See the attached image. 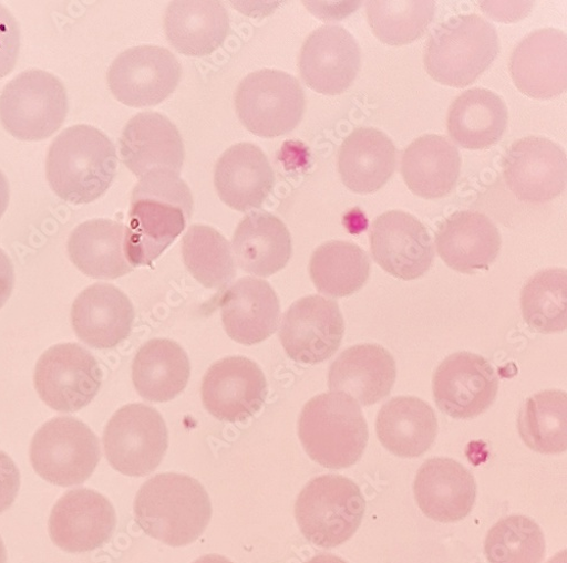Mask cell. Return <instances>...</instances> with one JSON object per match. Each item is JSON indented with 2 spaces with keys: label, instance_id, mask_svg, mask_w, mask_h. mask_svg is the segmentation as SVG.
Instances as JSON below:
<instances>
[{
  "label": "cell",
  "instance_id": "cell-1",
  "mask_svg": "<svg viewBox=\"0 0 567 563\" xmlns=\"http://www.w3.org/2000/svg\"><path fill=\"white\" fill-rule=\"evenodd\" d=\"M193 210L192 191L178 174L157 169L141 177L125 226L128 263L133 268L152 265L179 237Z\"/></svg>",
  "mask_w": 567,
  "mask_h": 563
},
{
  "label": "cell",
  "instance_id": "cell-2",
  "mask_svg": "<svg viewBox=\"0 0 567 563\" xmlns=\"http://www.w3.org/2000/svg\"><path fill=\"white\" fill-rule=\"evenodd\" d=\"M117 166L116 148L106 134L90 125H74L55 138L45 170L56 196L80 206L109 191Z\"/></svg>",
  "mask_w": 567,
  "mask_h": 563
},
{
  "label": "cell",
  "instance_id": "cell-3",
  "mask_svg": "<svg viewBox=\"0 0 567 563\" xmlns=\"http://www.w3.org/2000/svg\"><path fill=\"white\" fill-rule=\"evenodd\" d=\"M133 508L142 531L174 548L196 542L213 514L209 494L200 482L175 473L148 480L140 488Z\"/></svg>",
  "mask_w": 567,
  "mask_h": 563
},
{
  "label": "cell",
  "instance_id": "cell-4",
  "mask_svg": "<svg viewBox=\"0 0 567 563\" xmlns=\"http://www.w3.org/2000/svg\"><path fill=\"white\" fill-rule=\"evenodd\" d=\"M298 432L309 457L329 469L357 463L369 440L360 406L340 393L322 394L309 400L301 411Z\"/></svg>",
  "mask_w": 567,
  "mask_h": 563
},
{
  "label": "cell",
  "instance_id": "cell-5",
  "mask_svg": "<svg viewBox=\"0 0 567 563\" xmlns=\"http://www.w3.org/2000/svg\"><path fill=\"white\" fill-rule=\"evenodd\" d=\"M498 53V34L491 22L477 14L456 15L433 31L424 67L439 83L464 87L476 82Z\"/></svg>",
  "mask_w": 567,
  "mask_h": 563
},
{
  "label": "cell",
  "instance_id": "cell-6",
  "mask_svg": "<svg viewBox=\"0 0 567 563\" xmlns=\"http://www.w3.org/2000/svg\"><path fill=\"white\" fill-rule=\"evenodd\" d=\"M364 511L360 488L342 476L312 479L296 502V519L302 534L323 549L349 541L359 530Z\"/></svg>",
  "mask_w": 567,
  "mask_h": 563
},
{
  "label": "cell",
  "instance_id": "cell-7",
  "mask_svg": "<svg viewBox=\"0 0 567 563\" xmlns=\"http://www.w3.org/2000/svg\"><path fill=\"white\" fill-rule=\"evenodd\" d=\"M101 458L97 436L73 417L47 421L34 435L30 448L35 473L45 482L63 488L83 484Z\"/></svg>",
  "mask_w": 567,
  "mask_h": 563
},
{
  "label": "cell",
  "instance_id": "cell-8",
  "mask_svg": "<svg viewBox=\"0 0 567 563\" xmlns=\"http://www.w3.org/2000/svg\"><path fill=\"white\" fill-rule=\"evenodd\" d=\"M68 113L64 84L55 75L41 70L21 73L0 96V122L21 140L51 137L62 127Z\"/></svg>",
  "mask_w": 567,
  "mask_h": 563
},
{
  "label": "cell",
  "instance_id": "cell-9",
  "mask_svg": "<svg viewBox=\"0 0 567 563\" xmlns=\"http://www.w3.org/2000/svg\"><path fill=\"white\" fill-rule=\"evenodd\" d=\"M236 113L255 135L278 137L300 124L306 96L300 82L286 72L261 70L249 74L235 92Z\"/></svg>",
  "mask_w": 567,
  "mask_h": 563
},
{
  "label": "cell",
  "instance_id": "cell-10",
  "mask_svg": "<svg viewBox=\"0 0 567 563\" xmlns=\"http://www.w3.org/2000/svg\"><path fill=\"white\" fill-rule=\"evenodd\" d=\"M105 455L118 473L141 478L154 473L168 448L163 416L145 404L118 409L104 432Z\"/></svg>",
  "mask_w": 567,
  "mask_h": 563
},
{
  "label": "cell",
  "instance_id": "cell-11",
  "mask_svg": "<svg viewBox=\"0 0 567 563\" xmlns=\"http://www.w3.org/2000/svg\"><path fill=\"white\" fill-rule=\"evenodd\" d=\"M41 400L61 413H75L99 395L103 373L96 358L79 344H60L45 351L34 371Z\"/></svg>",
  "mask_w": 567,
  "mask_h": 563
},
{
  "label": "cell",
  "instance_id": "cell-12",
  "mask_svg": "<svg viewBox=\"0 0 567 563\" xmlns=\"http://www.w3.org/2000/svg\"><path fill=\"white\" fill-rule=\"evenodd\" d=\"M182 67L163 46L138 45L122 53L111 65L109 86L114 97L128 107H153L177 87Z\"/></svg>",
  "mask_w": 567,
  "mask_h": 563
},
{
  "label": "cell",
  "instance_id": "cell-13",
  "mask_svg": "<svg viewBox=\"0 0 567 563\" xmlns=\"http://www.w3.org/2000/svg\"><path fill=\"white\" fill-rule=\"evenodd\" d=\"M344 333L346 322L339 304L310 295L297 301L284 314L278 337L295 362L316 365L338 352Z\"/></svg>",
  "mask_w": 567,
  "mask_h": 563
},
{
  "label": "cell",
  "instance_id": "cell-14",
  "mask_svg": "<svg viewBox=\"0 0 567 563\" xmlns=\"http://www.w3.org/2000/svg\"><path fill=\"white\" fill-rule=\"evenodd\" d=\"M503 176L509 191L519 201L533 205L549 202L565 190L566 154L545 137L517 139L503 159Z\"/></svg>",
  "mask_w": 567,
  "mask_h": 563
},
{
  "label": "cell",
  "instance_id": "cell-15",
  "mask_svg": "<svg viewBox=\"0 0 567 563\" xmlns=\"http://www.w3.org/2000/svg\"><path fill=\"white\" fill-rule=\"evenodd\" d=\"M370 249L378 265L405 281L427 273L435 259L429 229L414 216L400 210L375 218L371 226Z\"/></svg>",
  "mask_w": 567,
  "mask_h": 563
},
{
  "label": "cell",
  "instance_id": "cell-16",
  "mask_svg": "<svg viewBox=\"0 0 567 563\" xmlns=\"http://www.w3.org/2000/svg\"><path fill=\"white\" fill-rule=\"evenodd\" d=\"M498 377L483 356L461 352L436 369L433 393L439 408L456 419H471L488 410L498 394Z\"/></svg>",
  "mask_w": 567,
  "mask_h": 563
},
{
  "label": "cell",
  "instance_id": "cell-17",
  "mask_svg": "<svg viewBox=\"0 0 567 563\" xmlns=\"http://www.w3.org/2000/svg\"><path fill=\"white\" fill-rule=\"evenodd\" d=\"M299 69L311 90L327 96L342 95L360 72V45L340 25L321 27L305 41Z\"/></svg>",
  "mask_w": 567,
  "mask_h": 563
},
{
  "label": "cell",
  "instance_id": "cell-18",
  "mask_svg": "<svg viewBox=\"0 0 567 563\" xmlns=\"http://www.w3.org/2000/svg\"><path fill=\"white\" fill-rule=\"evenodd\" d=\"M116 523V511L106 497L90 489H75L53 508L50 535L61 550L84 553L105 545Z\"/></svg>",
  "mask_w": 567,
  "mask_h": 563
},
{
  "label": "cell",
  "instance_id": "cell-19",
  "mask_svg": "<svg viewBox=\"0 0 567 563\" xmlns=\"http://www.w3.org/2000/svg\"><path fill=\"white\" fill-rule=\"evenodd\" d=\"M268 393L261 368L243 356L226 357L206 373L202 394L206 409L225 421H243L257 414Z\"/></svg>",
  "mask_w": 567,
  "mask_h": 563
},
{
  "label": "cell",
  "instance_id": "cell-20",
  "mask_svg": "<svg viewBox=\"0 0 567 563\" xmlns=\"http://www.w3.org/2000/svg\"><path fill=\"white\" fill-rule=\"evenodd\" d=\"M509 72L515 86L534 100H551L567 87V38L557 29L535 31L514 50Z\"/></svg>",
  "mask_w": 567,
  "mask_h": 563
},
{
  "label": "cell",
  "instance_id": "cell-21",
  "mask_svg": "<svg viewBox=\"0 0 567 563\" xmlns=\"http://www.w3.org/2000/svg\"><path fill=\"white\" fill-rule=\"evenodd\" d=\"M414 496L421 511L440 523L462 521L474 508L477 484L474 476L450 458H434L419 469Z\"/></svg>",
  "mask_w": 567,
  "mask_h": 563
},
{
  "label": "cell",
  "instance_id": "cell-22",
  "mask_svg": "<svg viewBox=\"0 0 567 563\" xmlns=\"http://www.w3.org/2000/svg\"><path fill=\"white\" fill-rule=\"evenodd\" d=\"M124 165L137 177L164 169L181 173L184 145L176 126L158 113H141L124 127L120 139Z\"/></svg>",
  "mask_w": 567,
  "mask_h": 563
},
{
  "label": "cell",
  "instance_id": "cell-23",
  "mask_svg": "<svg viewBox=\"0 0 567 563\" xmlns=\"http://www.w3.org/2000/svg\"><path fill=\"white\" fill-rule=\"evenodd\" d=\"M134 317L130 299L110 284H96L84 290L71 311L75 335L96 350L114 348L126 341Z\"/></svg>",
  "mask_w": 567,
  "mask_h": 563
},
{
  "label": "cell",
  "instance_id": "cell-24",
  "mask_svg": "<svg viewBox=\"0 0 567 563\" xmlns=\"http://www.w3.org/2000/svg\"><path fill=\"white\" fill-rule=\"evenodd\" d=\"M219 306L226 334L252 346L268 340L278 327L280 306L267 281L246 277L223 294Z\"/></svg>",
  "mask_w": 567,
  "mask_h": 563
},
{
  "label": "cell",
  "instance_id": "cell-25",
  "mask_svg": "<svg viewBox=\"0 0 567 563\" xmlns=\"http://www.w3.org/2000/svg\"><path fill=\"white\" fill-rule=\"evenodd\" d=\"M395 382V359L380 345H358L344 351L328 373L330 392L348 395L362 406L389 397Z\"/></svg>",
  "mask_w": 567,
  "mask_h": 563
},
{
  "label": "cell",
  "instance_id": "cell-26",
  "mask_svg": "<svg viewBox=\"0 0 567 563\" xmlns=\"http://www.w3.org/2000/svg\"><path fill=\"white\" fill-rule=\"evenodd\" d=\"M437 252L453 270L472 274L488 270L501 252L502 238L496 225L478 211H457L436 234Z\"/></svg>",
  "mask_w": 567,
  "mask_h": 563
},
{
  "label": "cell",
  "instance_id": "cell-27",
  "mask_svg": "<svg viewBox=\"0 0 567 563\" xmlns=\"http://www.w3.org/2000/svg\"><path fill=\"white\" fill-rule=\"evenodd\" d=\"M274 185L275 174L268 158L252 144L233 146L216 164V191L234 210L247 212L261 208Z\"/></svg>",
  "mask_w": 567,
  "mask_h": 563
},
{
  "label": "cell",
  "instance_id": "cell-28",
  "mask_svg": "<svg viewBox=\"0 0 567 563\" xmlns=\"http://www.w3.org/2000/svg\"><path fill=\"white\" fill-rule=\"evenodd\" d=\"M457 148L443 135L417 137L402 156V176L409 190L423 199L449 196L461 171Z\"/></svg>",
  "mask_w": 567,
  "mask_h": 563
},
{
  "label": "cell",
  "instance_id": "cell-29",
  "mask_svg": "<svg viewBox=\"0 0 567 563\" xmlns=\"http://www.w3.org/2000/svg\"><path fill=\"white\" fill-rule=\"evenodd\" d=\"M396 168V148L382 131L360 127L344 140L339 171L348 189L357 195L380 191Z\"/></svg>",
  "mask_w": 567,
  "mask_h": 563
},
{
  "label": "cell",
  "instance_id": "cell-30",
  "mask_svg": "<svg viewBox=\"0 0 567 563\" xmlns=\"http://www.w3.org/2000/svg\"><path fill=\"white\" fill-rule=\"evenodd\" d=\"M231 248L239 267L258 277H270L286 268L293 251L286 223L265 211L244 218L234 232Z\"/></svg>",
  "mask_w": 567,
  "mask_h": 563
},
{
  "label": "cell",
  "instance_id": "cell-31",
  "mask_svg": "<svg viewBox=\"0 0 567 563\" xmlns=\"http://www.w3.org/2000/svg\"><path fill=\"white\" fill-rule=\"evenodd\" d=\"M439 421L431 405L416 397H395L388 402L375 419V434L393 455L416 458L435 444Z\"/></svg>",
  "mask_w": 567,
  "mask_h": 563
},
{
  "label": "cell",
  "instance_id": "cell-32",
  "mask_svg": "<svg viewBox=\"0 0 567 563\" xmlns=\"http://www.w3.org/2000/svg\"><path fill=\"white\" fill-rule=\"evenodd\" d=\"M508 122V111L495 92L466 90L451 105L449 134L455 145L467 150H485L499 143Z\"/></svg>",
  "mask_w": 567,
  "mask_h": 563
},
{
  "label": "cell",
  "instance_id": "cell-33",
  "mask_svg": "<svg viewBox=\"0 0 567 563\" xmlns=\"http://www.w3.org/2000/svg\"><path fill=\"white\" fill-rule=\"evenodd\" d=\"M165 31L177 53L204 58L224 43L229 17L220 2H174L165 14Z\"/></svg>",
  "mask_w": 567,
  "mask_h": 563
},
{
  "label": "cell",
  "instance_id": "cell-34",
  "mask_svg": "<svg viewBox=\"0 0 567 563\" xmlns=\"http://www.w3.org/2000/svg\"><path fill=\"white\" fill-rule=\"evenodd\" d=\"M125 226L110 219L79 225L70 234L68 252L73 264L94 279H117L133 271L124 252Z\"/></svg>",
  "mask_w": 567,
  "mask_h": 563
},
{
  "label": "cell",
  "instance_id": "cell-35",
  "mask_svg": "<svg viewBox=\"0 0 567 563\" xmlns=\"http://www.w3.org/2000/svg\"><path fill=\"white\" fill-rule=\"evenodd\" d=\"M192 364L177 343L154 340L142 346L132 365V380L137 394L153 403L176 398L190 379Z\"/></svg>",
  "mask_w": 567,
  "mask_h": 563
},
{
  "label": "cell",
  "instance_id": "cell-36",
  "mask_svg": "<svg viewBox=\"0 0 567 563\" xmlns=\"http://www.w3.org/2000/svg\"><path fill=\"white\" fill-rule=\"evenodd\" d=\"M309 269L318 292L330 298H347L367 284L370 261L357 244L330 241L313 252Z\"/></svg>",
  "mask_w": 567,
  "mask_h": 563
},
{
  "label": "cell",
  "instance_id": "cell-37",
  "mask_svg": "<svg viewBox=\"0 0 567 563\" xmlns=\"http://www.w3.org/2000/svg\"><path fill=\"white\" fill-rule=\"evenodd\" d=\"M519 437L534 451L559 455L567 449V395L560 390L542 392L519 409Z\"/></svg>",
  "mask_w": 567,
  "mask_h": 563
},
{
  "label": "cell",
  "instance_id": "cell-38",
  "mask_svg": "<svg viewBox=\"0 0 567 563\" xmlns=\"http://www.w3.org/2000/svg\"><path fill=\"white\" fill-rule=\"evenodd\" d=\"M182 254L188 272L206 289L224 290L236 274L229 243L213 227L193 225L188 228Z\"/></svg>",
  "mask_w": 567,
  "mask_h": 563
},
{
  "label": "cell",
  "instance_id": "cell-39",
  "mask_svg": "<svg viewBox=\"0 0 567 563\" xmlns=\"http://www.w3.org/2000/svg\"><path fill=\"white\" fill-rule=\"evenodd\" d=\"M567 272L547 269L533 275L522 293V310L532 331L556 334L567 326Z\"/></svg>",
  "mask_w": 567,
  "mask_h": 563
},
{
  "label": "cell",
  "instance_id": "cell-40",
  "mask_svg": "<svg viewBox=\"0 0 567 563\" xmlns=\"http://www.w3.org/2000/svg\"><path fill=\"white\" fill-rule=\"evenodd\" d=\"M368 22L374 35L390 45H403L420 39L432 24L434 2H368Z\"/></svg>",
  "mask_w": 567,
  "mask_h": 563
},
{
  "label": "cell",
  "instance_id": "cell-41",
  "mask_svg": "<svg viewBox=\"0 0 567 563\" xmlns=\"http://www.w3.org/2000/svg\"><path fill=\"white\" fill-rule=\"evenodd\" d=\"M545 553L544 533L526 515L503 519L492 528L485 541L489 563H542Z\"/></svg>",
  "mask_w": 567,
  "mask_h": 563
},
{
  "label": "cell",
  "instance_id": "cell-42",
  "mask_svg": "<svg viewBox=\"0 0 567 563\" xmlns=\"http://www.w3.org/2000/svg\"><path fill=\"white\" fill-rule=\"evenodd\" d=\"M20 54V29L12 13L0 4V79L8 76Z\"/></svg>",
  "mask_w": 567,
  "mask_h": 563
},
{
  "label": "cell",
  "instance_id": "cell-43",
  "mask_svg": "<svg viewBox=\"0 0 567 563\" xmlns=\"http://www.w3.org/2000/svg\"><path fill=\"white\" fill-rule=\"evenodd\" d=\"M21 487L18 466L4 451H0V513L14 503Z\"/></svg>",
  "mask_w": 567,
  "mask_h": 563
},
{
  "label": "cell",
  "instance_id": "cell-44",
  "mask_svg": "<svg viewBox=\"0 0 567 563\" xmlns=\"http://www.w3.org/2000/svg\"><path fill=\"white\" fill-rule=\"evenodd\" d=\"M16 283V273L12 260L0 249V309L10 300Z\"/></svg>",
  "mask_w": 567,
  "mask_h": 563
},
{
  "label": "cell",
  "instance_id": "cell-45",
  "mask_svg": "<svg viewBox=\"0 0 567 563\" xmlns=\"http://www.w3.org/2000/svg\"><path fill=\"white\" fill-rule=\"evenodd\" d=\"M10 204V184L3 171H0V218L8 210Z\"/></svg>",
  "mask_w": 567,
  "mask_h": 563
},
{
  "label": "cell",
  "instance_id": "cell-46",
  "mask_svg": "<svg viewBox=\"0 0 567 563\" xmlns=\"http://www.w3.org/2000/svg\"><path fill=\"white\" fill-rule=\"evenodd\" d=\"M306 563H348L343 559L333 554H319Z\"/></svg>",
  "mask_w": 567,
  "mask_h": 563
},
{
  "label": "cell",
  "instance_id": "cell-47",
  "mask_svg": "<svg viewBox=\"0 0 567 563\" xmlns=\"http://www.w3.org/2000/svg\"><path fill=\"white\" fill-rule=\"evenodd\" d=\"M194 563H233V562L225 556H221L218 554H209V555L202 556L200 559L196 560Z\"/></svg>",
  "mask_w": 567,
  "mask_h": 563
},
{
  "label": "cell",
  "instance_id": "cell-48",
  "mask_svg": "<svg viewBox=\"0 0 567 563\" xmlns=\"http://www.w3.org/2000/svg\"><path fill=\"white\" fill-rule=\"evenodd\" d=\"M8 562V552L3 539L0 538V563Z\"/></svg>",
  "mask_w": 567,
  "mask_h": 563
},
{
  "label": "cell",
  "instance_id": "cell-49",
  "mask_svg": "<svg viewBox=\"0 0 567 563\" xmlns=\"http://www.w3.org/2000/svg\"><path fill=\"white\" fill-rule=\"evenodd\" d=\"M548 563H566V551L564 550L563 552H559Z\"/></svg>",
  "mask_w": 567,
  "mask_h": 563
}]
</instances>
